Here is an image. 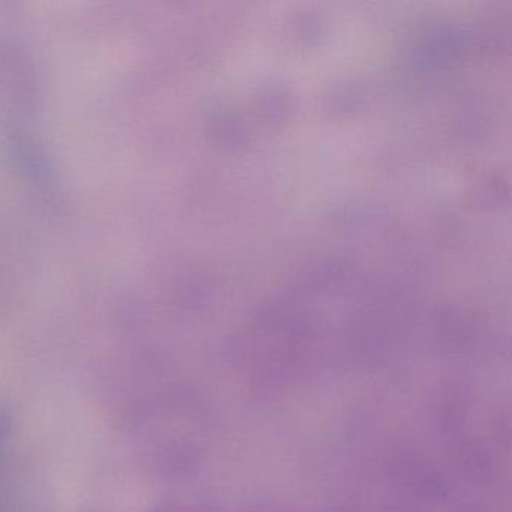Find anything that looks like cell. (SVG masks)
I'll use <instances>...</instances> for the list:
<instances>
[{"label":"cell","instance_id":"1","mask_svg":"<svg viewBox=\"0 0 512 512\" xmlns=\"http://www.w3.org/2000/svg\"><path fill=\"white\" fill-rule=\"evenodd\" d=\"M152 512H208V509L193 508L178 502H161L155 506Z\"/></svg>","mask_w":512,"mask_h":512},{"label":"cell","instance_id":"2","mask_svg":"<svg viewBox=\"0 0 512 512\" xmlns=\"http://www.w3.org/2000/svg\"><path fill=\"white\" fill-rule=\"evenodd\" d=\"M10 425V412L0 407V451L4 448L5 440H7L8 433H10Z\"/></svg>","mask_w":512,"mask_h":512}]
</instances>
